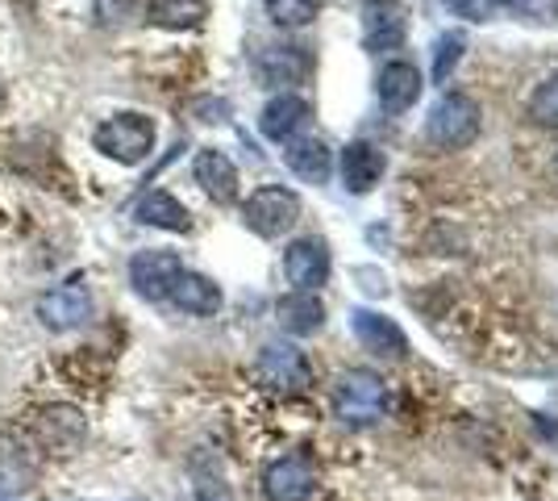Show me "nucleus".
<instances>
[{"mask_svg":"<svg viewBox=\"0 0 558 501\" xmlns=\"http://www.w3.org/2000/svg\"><path fill=\"white\" fill-rule=\"evenodd\" d=\"M333 414L350 430L379 427L388 414V384L372 368H347L333 384Z\"/></svg>","mask_w":558,"mask_h":501,"instance_id":"1","label":"nucleus"},{"mask_svg":"<svg viewBox=\"0 0 558 501\" xmlns=\"http://www.w3.org/2000/svg\"><path fill=\"white\" fill-rule=\"evenodd\" d=\"M93 146L105 159H113V164H142L155 151V118H146V114H117V118L96 126Z\"/></svg>","mask_w":558,"mask_h":501,"instance_id":"2","label":"nucleus"},{"mask_svg":"<svg viewBox=\"0 0 558 501\" xmlns=\"http://www.w3.org/2000/svg\"><path fill=\"white\" fill-rule=\"evenodd\" d=\"M425 134H429V143L438 146V151H463L480 134V105L466 93H442L438 105L429 109Z\"/></svg>","mask_w":558,"mask_h":501,"instance_id":"3","label":"nucleus"},{"mask_svg":"<svg viewBox=\"0 0 558 501\" xmlns=\"http://www.w3.org/2000/svg\"><path fill=\"white\" fill-rule=\"evenodd\" d=\"M242 222L255 230L258 239H279L301 222V196L283 184H263L246 196Z\"/></svg>","mask_w":558,"mask_h":501,"instance_id":"4","label":"nucleus"},{"mask_svg":"<svg viewBox=\"0 0 558 501\" xmlns=\"http://www.w3.org/2000/svg\"><path fill=\"white\" fill-rule=\"evenodd\" d=\"M93 313H96V301L84 276H71L63 285H50L38 297V322L47 331H80V326L93 322Z\"/></svg>","mask_w":558,"mask_h":501,"instance_id":"5","label":"nucleus"},{"mask_svg":"<svg viewBox=\"0 0 558 501\" xmlns=\"http://www.w3.org/2000/svg\"><path fill=\"white\" fill-rule=\"evenodd\" d=\"M25 434H29V439H25L29 448L63 455L84 439V418H80V409L63 406V402H59V406H43L25 418Z\"/></svg>","mask_w":558,"mask_h":501,"instance_id":"6","label":"nucleus"},{"mask_svg":"<svg viewBox=\"0 0 558 501\" xmlns=\"http://www.w3.org/2000/svg\"><path fill=\"white\" fill-rule=\"evenodd\" d=\"M317 489V464L313 455L288 452L263 468V498L267 501H308Z\"/></svg>","mask_w":558,"mask_h":501,"instance_id":"7","label":"nucleus"},{"mask_svg":"<svg viewBox=\"0 0 558 501\" xmlns=\"http://www.w3.org/2000/svg\"><path fill=\"white\" fill-rule=\"evenodd\" d=\"M258 377L276 393H304L313 384V363L296 343H267L258 351Z\"/></svg>","mask_w":558,"mask_h":501,"instance_id":"8","label":"nucleus"},{"mask_svg":"<svg viewBox=\"0 0 558 501\" xmlns=\"http://www.w3.org/2000/svg\"><path fill=\"white\" fill-rule=\"evenodd\" d=\"M180 272H184V263H180L175 251L150 247V251H138V255L130 260V285H134V293L146 297V301H167V293H171Z\"/></svg>","mask_w":558,"mask_h":501,"instance_id":"9","label":"nucleus"},{"mask_svg":"<svg viewBox=\"0 0 558 501\" xmlns=\"http://www.w3.org/2000/svg\"><path fill=\"white\" fill-rule=\"evenodd\" d=\"M283 276L296 293H317L329 281V251L322 239H296L283 251Z\"/></svg>","mask_w":558,"mask_h":501,"instance_id":"10","label":"nucleus"},{"mask_svg":"<svg viewBox=\"0 0 558 501\" xmlns=\"http://www.w3.org/2000/svg\"><path fill=\"white\" fill-rule=\"evenodd\" d=\"M350 326H354V338L379 359H404L409 356V334L396 326L392 318L375 310H354L350 313Z\"/></svg>","mask_w":558,"mask_h":501,"instance_id":"11","label":"nucleus"},{"mask_svg":"<svg viewBox=\"0 0 558 501\" xmlns=\"http://www.w3.org/2000/svg\"><path fill=\"white\" fill-rule=\"evenodd\" d=\"M34 477H38L34 448L17 434H0V498H22L25 489L34 485Z\"/></svg>","mask_w":558,"mask_h":501,"instance_id":"12","label":"nucleus"},{"mask_svg":"<svg viewBox=\"0 0 558 501\" xmlns=\"http://www.w3.org/2000/svg\"><path fill=\"white\" fill-rule=\"evenodd\" d=\"M255 72L267 88L301 84L308 75V55H304V47H292V43H271L255 55Z\"/></svg>","mask_w":558,"mask_h":501,"instance_id":"13","label":"nucleus"},{"mask_svg":"<svg viewBox=\"0 0 558 501\" xmlns=\"http://www.w3.org/2000/svg\"><path fill=\"white\" fill-rule=\"evenodd\" d=\"M192 176H196V184L209 192V201L217 205H233V196H238V167L230 164V155H221V151H196V159H192Z\"/></svg>","mask_w":558,"mask_h":501,"instance_id":"14","label":"nucleus"},{"mask_svg":"<svg viewBox=\"0 0 558 501\" xmlns=\"http://www.w3.org/2000/svg\"><path fill=\"white\" fill-rule=\"evenodd\" d=\"M308 121V100L292 93H279L263 105V118H258V130L271 139V143H292Z\"/></svg>","mask_w":558,"mask_h":501,"instance_id":"15","label":"nucleus"},{"mask_svg":"<svg viewBox=\"0 0 558 501\" xmlns=\"http://www.w3.org/2000/svg\"><path fill=\"white\" fill-rule=\"evenodd\" d=\"M375 96H379V105H384L388 114L409 109V105L421 96V72L413 68V63H404V59L384 63L379 75H375Z\"/></svg>","mask_w":558,"mask_h":501,"instance_id":"16","label":"nucleus"},{"mask_svg":"<svg viewBox=\"0 0 558 501\" xmlns=\"http://www.w3.org/2000/svg\"><path fill=\"white\" fill-rule=\"evenodd\" d=\"M167 301L175 306V310L192 313V318H213V313L221 310V288L213 285L209 276H201V272H180L175 276V285L167 293Z\"/></svg>","mask_w":558,"mask_h":501,"instance_id":"17","label":"nucleus"},{"mask_svg":"<svg viewBox=\"0 0 558 501\" xmlns=\"http://www.w3.org/2000/svg\"><path fill=\"white\" fill-rule=\"evenodd\" d=\"M276 318L288 334L304 338V334H317L326 326V306H322L317 293H296V288H292L288 297L276 301Z\"/></svg>","mask_w":558,"mask_h":501,"instance_id":"18","label":"nucleus"},{"mask_svg":"<svg viewBox=\"0 0 558 501\" xmlns=\"http://www.w3.org/2000/svg\"><path fill=\"white\" fill-rule=\"evenodd\" d=\"M384 167H388V159H384V151L372 143H350L347 151H342V184H347L350 192H372L375 184H379V176H384Z\"/></svg>","mask_w":558,"mask_h":501,"instance_id":"19","label":"nucleus"},{"mask_svg":"<svg viewBox=\"0 0 558 501\" xmlns=\"http://www.w3.org/2000/svg\"><path fill=\"white\" fill-rule=\"evenodd\" d=\"M283 164L292 176H301L304 184H326L333 159H329V146L322 139H292L283 151Z\"/></svg>","mask_w":558,"mask_h":501,"instance_id":"20","label":"nucleus"},{"mask_svg":"<svg viewBox=\"0 0 558 501\" xmlns=\"http://www.w3.org/2000/svg\"><path fill=\"white\" fill-rule=\"evenodd\" d=\"M134 217H138L142 226H155V230H175V235L192 230V217H187V210L163 189L146 192L138 205H134Z\"/></svg>","mask_w":558,"mask_h":501,"instance_id":"21","label":"nucleus"},{"mask_svg":"<svg viewBox=\"0 0 558 501\" xmlns=\"http://www.w3.org/2000/svg\"><path fill=\"white\" fill-rule=\"evenodd\" d=\"M363 22H367V50L400 47V38H404V17H400V4H396V0H367Z\"/></svg>","mask_w":558,"mask_h":501,"instance_id":"22","label":"nucleus"},{"mask_svg":"<svg viewBox=\"0 0 558 501\" xmlns=\"http://www.w3.org/2000/svg\"><path fill=\"white\" fill-rule=\"evenodd\" d=\"M150 22L167 29H187L205 22V0H150Z\"/></svg>","mask_w":558,"mask_h":501,"instance_id":"23","label":"nucleus"},{"mask_svg":"<svg viewBox=\"0 0 558 501\" xmlns=\"http://www.w3.org/2000/svg\"><path fill=\"white\" fill-rule=\"evenodd\" d=\"M263 4H267V17L279 29H301V25L317 22V13H322L326 0H263Z\"/></svg>","mask_w":558,"mask_h":501,"instance_id":"24","label":"nucleus"},{"mask_svg":"<svg viewBox=\"0 0 558 501\" xmlns=\"http://www.w3.org/2000/svg\"><path fill=\"white\" fill-rule=\"evenodd\" d=\"M530 118L542 130H558V75H550L546 84H537V93L530 96Z\"/></svg>","mask_w":558,"mask_h":501,"instance_id":"25","label":"nucleus"},{"mask_svg":"<svg viewBox=\"0 0 558 501\" xmlns=\"http://www.w3.org/2000/svg\"><path fill=\"white\" fill-rule=\"evenodd\" d=\"M463 47H466V38L459 29H450V34L438 38V47H434V84H446V80H450L454 63L463 59Z\"/></svg>","mask_w":558,"mask_h":501,"instance_id":"26","label":"nucleus"},{"mask_svg":"<svg viewBox=\"0 0 558 501\" xmlns=\"http://www.w3.org/2000/svg\"><path fill=\"white\" fill-rule=\"evenodd\" d=\"M446 9L466 17V22H488L492 13L500 9V0H446Z\"/></svg>","mask_w":558,"mask_h":501,"instance_id":"27","label":"nucleus"},{"mask_svg":"<svg viewBox=\"0 0 558 501\" xmlns=\"http://www.w3.org/2000/svg\"><path fill=\"white\" fill-rule=\"evenodd\" d=\"M500 4H509L512 13L534 17V22H546V17H555L558 13V0H500Z\"/></svg>","mask_w":558,"mask_h":501,"instance_id":"28","label":"nucleus"},{"mask_svg":"<svg viewBox=\"0 0 558 501\" xmlns=\"http://www.w3.org/2000/svg\"><path fill=\"white\" fill-rule=\"evenodd\" d=\"M0 109H4V84H0Z\"/></svg>","mask_w":558,"mask_h":501,"instance_id":"29","label":"nucleus"},{"mask_svg":"<svg viewBox=\"0 0 558 501\" xmlns=\"http://www.w3.org/2000/svg\"><path fill=\"white\" fill-rule=\"evenodd\" d=\"M555 167H558V159H555Z\"/></svg>","mask_w":558,"mask_h":501,"instance_id":"30","label":"nucleus"},{"mask_svg":"<svg viewBox=\"0 0 558 501\" xmlns=\"http://www.w3.org/2000/svg\"><path fill=\"white\" fill-rule=\"evenodd\" d=\"M0 501H4V498H0Z\"/></svg>","mask_w":558,"mask_h":501,"instance_id":"31","label":"nucleus"}]
</instances>
